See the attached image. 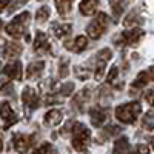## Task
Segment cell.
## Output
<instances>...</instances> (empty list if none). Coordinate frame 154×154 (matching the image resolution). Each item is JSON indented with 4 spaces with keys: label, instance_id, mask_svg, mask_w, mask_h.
<instances>
[{
    "label": "cell",
    "instance_id": "1",
    "mask_svg": "<svg viewBox=\"0 0 154 154\" xmlns=\"http://www.w3.org/2000/svg\"><path fill=\"white\" fill-rule=\"evenodd\" d=\"M71 145L75 151H86L89 139H91V131L80 123V122H71Z\"/></svg>",
    "mask_w": 154,
    "mask_h": 154
},
{
    "label": "cell",
    "instance_id": "2",
    "mask_svg": "<svg viewBox=\"0 0 154 154\" xmlns=\"http://www.w3.org/2000/svg\"><path fill=\"white\" fill-rule=\"evenodd\" d=\"M29 19H31V14L28 11H23L17 17H14L9 23L5 25V31L8 35L14 37V38H20L26 34V29L29 26Z\"/></svg>",
    "mask_w": 154,
    "mask_h": 154
},
{
    "label": "cell",
    "instance_id": "3",
    "mask_svg": "<svg viewBox=\"0 0 154 154\" xmlns=\"http://www.w3.org/2000/svg\"><path fill=\"white\" fill-rule=\"evenodd\" d=\"M140 112H142V106L139 102H130V103H123L116 108V117L122 123L131 125L137 120Z\"/></svg>",
    "mask_w": 154,
    "mask_h": 154
},
{
    "label": "cell",
    "instance_id": "4",
    "mask_svg": "<svg viewBox=\"0 0 154 154\" xmlns=\"http://www.w3.org/2000/svg\"><path fill=\"white\" fill-rule=\"evenodd\" d=\"M108 26H109V17L105 14V12H99V14L96 16V19L88 25L86 34H88L89 38L97 40V38H100L106 32Z\"/></svg>",
    "mask_w": 154,
    "mask_h": 154
},
{
    "label": "cell",
    "instance_id": "5",
    "mask_svg": "<svg viewBox=\"0 0 154 154\" xmlns=\"http://www.w3.org/2000/svg\"><path fill=\"white\" fill-rule=\"evenodd\" d=\"M22 102H23V108H25V111H26L28 116L40 106V97H38V93L32 86H25L23 88Z\"/></svg>",
    "mask_w": 154,
    "mask_h": 154
},
{
    "label": "cell",
    "instance_id": "6",
    "mask_svg": "<svg viewBox=\"0 0 154 154\" xmlns=\"http://www.w3.org/2000/svg\"><path fill=\"white\" fill-rule=\"evenodd\" d=\"M145 32L140 29V28H134V29H130V31H123L120 34V37L116 40L119 48H125V46H134L137 45L140 40L143 38Z\"/></svg>",
    "mask_w": 154,
    "mask_h": 154
},
{
    "label": "cell",
    "instance_id": "7",
    "mask_svg": "<svg viewBox=\"0 0 154 154\" xmlns=\"http://www.w3.org/2000/svg\"><path fill=\"white\" fill-rule=\"evenodd\" d=\"M112 57V51L109 48H103L100 49L97 56H96V71H94V77L96 80H102V77L105 74V68L108 65V62Z\"/></svg>",
    "mask_w": 154,
    "mask_h": 154
},
{
    "label": "cell",
    "instance_id": "8",
    "mask_svg": "<svg viewBox=\"0 0 154 154\" xmlns=\"http://www.w3.org/2000/svg\"><path fill=\"white\" fill-rule=\"evenodd\" d=\"M35 143V136H25V134H14L12 136V146L17 152H26Z\"/></svg>",
    "mask_w": 154,
    "mask_h": 154
},
{
    "label": "cell",
    "instance_id": "9",
    "mask_svg": "<svg viewBox=\"0 0 154 154\" xmlns=\"http://www.w3.org/2000/svg\"><path fill=\"white\" fill-rule=\"evenodd\" d=\"M154 82V66H149L148 69H143L137 74V77L134 79L131 88L133 89H140V88H145L149 83Z\"/></svg>",
    "mask_w": 154,
    "mask_h": 154
},
{
    "label": "cell",
    "instance_id": "10",
    "mask_svg": "<svg viewBox=\"0 0 154 154\" xmlns=\"http://www.w3.org/2000/svg\"><path fill=\"white\" fill-rule=\"evenodd\" d=\"M17 120H19L17 114L12 111V108L9 106L8 102H3V103H2V122H3L2 128L6 131V130H9V128L14 125V123H17Z\"/></svg>",
    "mask_w": 154,
    "mask_h": 154
},
{
    "label": "cell",
    "instance_id": "11",
    "mask_svg": "<svg viewBox=\"0 0 154 154\" xmlns=\"http://www.w3.org/2000/svg\"><path fill=\"white\" fill-rule=\"evenodd\" d=\"M3 75H6L11 80H22V75H23L22 63L19 60H16V62H11V63H8V65H5Z\"/></svg>",
    "mask_w": 154,
    "mask_h": 154
},
{
    "label": "cell",
    "instance_id": "12",
    "mask_svg": "<svg viewBox=\"0 0 154 154\" xmlns=\"http://www.w3.org/2000/svg\"><path fill=\"white\" fill-rule=\"evenodd\" d=\"M89 117H91V123L96 128H100L103 125V122L108 117V109L106 108H102V106H94L89 109Z\"/></svg>",
    "mask_w": 154,
    "mask_h": 154
},
{
    "label": "cell",
    "instance_id": "13",
    "mask_svg": "<svg viewBox=\"0 0 154 154\" xmlns=\"http://www.w3.org/2000/svg\"><path fill=\"white\" fill-rule=\"evenodd\" d=\"M22 51H23V46H22V43H19V42H3L2 54H3L5 59L17 57V56H20Z\"/></svg>",
    "mask_w": 154,
    "mask_h": 154
},
{
    "label": "cell",
    "instance_id": "14",
    "mask_svg": "<svg viewBox=\"0 0 154 154\" xmlns=\"http://www.w3.org/2000/svg\"><path fill=\"white\" fill-rule=\"evenodd\" d=\"M89 97H91V88H83L82 91L72 99V103H71L72 108L79 109V111H85V105L89 100Z\"/></svg>",
    "mask_w": 154,
    "mask_h": 154
},
{
    "label": "cell",
    "instance_id": "15",
    "mask_svg": "<svg viewBox=\"0 0 154 154\" xmlns=\"http://www.w3.org/2000/svg\"><path fill=\"white\" fill-rule=\"evenodd\" d=\"M65 48L72 51V53H82L88 48V38L85 35H77L74 40H69L65 43Z\"/></svg>",
    "mask_w": 154,
    "mask_h": 154
},
{
    "label": "cell",
    "instance_id": "16",
    "mask_svg": "<svg viewBox=\"0 0 154 154\" xmlns=\"http://www.w3.org/2000/svg\"><path fill=\"white\" fill-rule=\"evenodd\" d=\"M34 49L37 53H49L51 51V45L48 42V37L45 32L37 31L35 32V40H34Z\"/></svg>",
    "mask_w": 154,
    "mask_h": 154
},
{
    "label": "cell",
    "instance_id": "17",
    "mask_svg": "<svg viewBox=\"0 0 154 154\" xmlns=\"http://www.w3.org/2000/svg\"><path fill=\"white\" fill-rule=\"evenodd\" d=\"M43 69H45V62L43 60L32 62V63H29L28 68H26V77H28V79H31V80L32 79H38V77L42 75Z\"/></svg>",
    "mask_w": 154,
    "mask_h": 154
},
{
    "label": "cell",
    "instance_id": "18",
    "mask_svg": "<svg viewBox=\"0 0 154 154\" xmlns=\"http://www.w3.org/2000/svg\"><path fill=\"white\" fill-rule=\"evenodd\" d=\"M62 120H63V111L60 109H49L43 117L46 126H57Z\"/></svg>",
    "mask_w": 154,
    "mask_h": 154
},
{
    "label": "cell",
    "instance_id": "19",
    "mask_svg": "<svg viewBox=\"0 0 154 154\" xmlns=\"http://www.w3.org/2000/svg\"><path fill=\"white\" fill-rule=\"evenodd\" d=\"M109 2V6H111V11H112V16H114V20L117 22L122 16V12L125 9V6L128 5L130 0H108Z\"/></svg>",
    "mask_w": 154,
    "mask_h": 154
},
{
    "label": "cell",
    "instance_id": "20",
    "mask_svg": "<svg viewBox=\"0 0 154 154\" xmlns=\"http://www.w3.org/2000/svg\"><path fill=\"white\" fill-rule=\"evenodd\" d=\"M97 6H99V0H82L79 9L83 16H93L96 14Z\"/></svg>",
    "mask_w": 154,
    "mask_h": 154
},
{
    "label": "cell",
    "instance_id": "21",
    "mask_svg": "<svg viewBox=\"0 0 154 154\" xmlns=\"http://www.w3.org/2000/svg\"><path fill=\"white\" fill-rule=\"evenodd\" d=\"M120 133H122L120 126H117V125H108V126H105L103 130L100 131V142L99 143H103V140H108V139L117 136Z\"/></svg>",
    "mask_w": 154,
    "mask_h": 154
},
{
    "label": "cell",
    "instance_id": "22",
    "mask_svg": "<svg viewBox=\"0 0 154 154\" xmlns=\"http://www.w3.org/2000/svg\"><path fill=\"white\" fill-rule=\"evenodd\" d=\"M71 29L72 26L69 23H53V31L57 38H65L66 35L71 34Z\"/></svg>",
    "mask_w": 154,
    "mask_h": 154
},
{
    "label": "cell",
    "instance_id": "23",
    "mask_svg": "<svg viewBox=\"0 0 154 154\" xmlns=\"http://www.w3.org/2000/svg\"><path fill=\"white\" fill-rule=\"evenodd\" d=\"M143 23V19L140 17V14L134 9L128 14L125 19H123V26H136V25H142Z\"/></svg>",
    "mask_w": 154,
    "mask_h": 154
},
{
    "label": "cell",
    "instance_id": "24",
    "mask_svg": "<svg viewBox=\"0 0 154 154\" xmlns=\"http://www.w3.org/2000/svg\"><path fill=\"white\" fill-rule=\"evenodd\" d=\"M74 0H56V8L60 16H68L72 9Z\"/></svg>",
    "mask_w": 154,
    "mask_h": 154
},
{
    "label": "cell",
    "instance_id": "25",
    "mask_svg": "<svg viewBox=\"0 0 154 154\" xmlns=\"http://www.w3.org/2000/svg\"><path fill=\"white\" fill-rule=\"evenodd\" d=\"M112 151L116 152V154H119V152H128V151H131V146H130V142H128V137H120V139H117L114 142V148H112Z\"/></svg>",
    "mask_w": 154,
    "mask_h": 154
},
{
    "label": "cell",
    "instance_id": "26",
    "mask_svg": "<svg viewBox=\"0 0 154 154\" xmlns=\"http://www.w3.org/2000/svg\"><path fill=\"white\" fill-rule=\"evenodd\" d=\"M49 14H51V11H49L48 6H40V8L37 9V12H35V20H37V23H45V22L49 19Z\"/></svg>",
    "mask_w": 154,
    "mask_h": 154
},
{
    "label": "cell",
    "instance_id": "27",
    "mask_svg": "<svg viewBox=\"0 0 154 154\" xmlns=\"http://www.w3.org/2000/svg\"><path fill=\"white\" fill-rule=\"evenodd\" d=\"M142 126H143V130H146V131H152L154 130V112L152 111L145 114V117L142 119Z\"/></svg>",
    "mask_w": 154,
    "mask_h": 154
},
{
    "label": "cell",
    "instance_id": "28",
    "mask_svg": "<svg viewBox=\"0 0 154 154\" xmlns=\"http://www.w3.org/2000/svg\"><path fill=\"white\" fill-rule=\"evenodd\" d=\"M74 93V83L72 82H66V83H63L59 89H57V94L62 96V97H68Z\"/></svg>",
    "mask_w": 154,
    "mask_h": 154
},
{
    "label": "cell",
    "instance_id": "29",
    "mask_svg": "<svg viewBox=\"0 0 154 154\" xmlns=\"http://www.w3.org/2000/svg\"><path fill=\"white\" fill-rule=\"evenodd\" d=\"M68 74H69V60L65 57V59H62L60 63H59V77L65 79Z\"/></svg>",
    "mask_w": 154,
    "mask_h": 154
},
{
    "label": "cell",
    "instance_id": "30",
    "mask_svg": "<svg viewBox=\"0 0 154 154\" xmlns=\"http://www.w3.org/2000/svg\"><path fill=\"white\" fill-rule=\"evenodd\" d=\"M74 75L79 80H88V77L91 75V71H89L88 68H83V66H75L74 68Z\"/></svg>",
    "mask_w": 154,
    "mask_h": 154
},
{
    "label": "cell",
    "instance_id": "31",
    "mask_svg": "<svg viewBox=\"0 0 154 154\" xmlns=\"http://www.w3.org/2000/svg\"><path fill=\"white\" fill-rule=\"evenodd\" d=\"M117 74H119V68H117V66H112L111 71H109L108 75H106V83L112 85L116 80H117Z\"/></svg>",
    "mask_w": 154,
    "mask_h": 154
},
{
    "label": "cell",
    "instance_id": "32",
    "mask_svg": "<svg viewBox=\"0 0 154 154\" xmlns=\"http://www.w3.org/2000/svg\"><path fill=\"white\" fill-rule=\"evenodd\" d=\"M2 94L3 96H12V97H14V88H12V83L3 82V85H2Z\"/></svg>",
    "mask_w": 154,
    "mask_h": 154
},
{
    "label": "cell",
    "instance_id": "33",
    "mask_svg": "<svg viewBox=\"0 0 154 154\" xmlns=\"http://www.w3.org/2000/svg\"><path fill=\"white\" fill-rule=\"evenodd\" d=\"M51 151H56L54 146L51 145V143H43L42 146L35 148V152H51Z\"/></svg>",
    "mask_w": 154,
    "mask_h": 154
},
{
    "label": "cell",
    "instance_id": "34",
    "mask_svg": "<svg viewBox=\"0 0 154 154\" xmlns=\"http://www.w3.org/2000/svg\"><path fill=\"white\" fill-rule=\"evenodd\" d=\"M145 100H146V103L149 106H154V91L152 89H149V91L145 93Z\"/></svg>",
    "mask_w": 154,
    "mask_h": 154
},
{
    "label": "cell",
    "instance_id": "35",
    "mask_svg": "<svg viewBox=\"0 0 154 154\" xmlns=\"http://www.w3.org/2000/svg\"><path fill=\"white\" fill-rule=\"evenodd\" d=\"M28 0H16L14 3H11V8H9V11H16L17 8H20L23 3H26Z\"/></svg>",
    "mask_w": 154,
    "mask_h": 154
},
{
    "label": "cell",
    "instance_id": "36",
    "mask_svg": "<svg viewBox=\"0 0 154 154\" xmlns=\"http://www.w3.org/2000/svg\"><path fill=\"white\" fill-rule=\"evenodd\" d=\"M9 3H12V0H0V9L5 11L8 6H11Z\"/></svg>",
    "mask_w": 154,
    "mask_h": 154
},
{
    "label": "cell",
    "instance_id": "37",
    "mask_svg": "<svg viewBox=\"0 0 154 154\" xmlns=\"http://www.w3.org/2000/svg\"><path fill=\"white\" fill-rule=\"evenodd\" d=\"M136 149H137V151H140V152H149V148H148V146H145V145H137V146H136Z\"/></svg>",
    "mask_w": 154,
    "mask_h": 154
},
{
    "label": "cell",
    "instance_id": "38",
    "mask_svg": "<svg viewBox=\"0 0 154 154\" xmlns=\"http://www.w3.org/2000/svg\"><path fill=\"white\" fill-rule=\"evenodd\" d=\"M151 143H152V148H154V137L151 139Z\"/></svg>",
    "mask_w": 154,
    "mask_h": 154
}]
</instances>
